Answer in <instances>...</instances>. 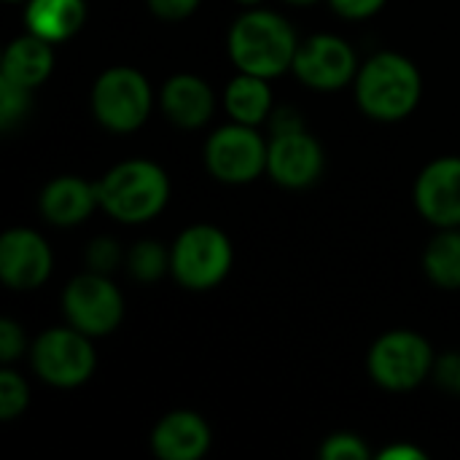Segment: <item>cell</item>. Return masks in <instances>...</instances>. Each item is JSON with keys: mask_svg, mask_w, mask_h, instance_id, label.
Returning <instances> with one entry per match:
<instances>
[{"mask_svg": "<svg viewBox=\"0 0 460 460\" xmlns=\"http://www.w3.org/2000/svg\"><path fill=\"white\" fill-rule=\"evenodd\" d=\"M92 108L102 127L132 132L151 113V86L135 67H111L92 89Z\"/></svg>", "mask_w": 460, "mask_h": 460, "instance_id": "cell-5", "label": "cell"}, {"mask_svg": "<svg viewBox=\"0 0 460 460\" xmlns=\"http://www.w3.org/2000/svg\"><path fill=\"white\" fill-rule=\"evenodd\" d=\"M296 49L294 27L272 11H248L229 32V57L237 70L261 78H275L294 67Z\"/></svg>", "mask_w": 460, "mask_h": 460, "instance_id": "cell-1", "label": "cell"}, {"mask_svg": "<svg viewBox=\"0 0 460 460\" xmlns=\"http://www.w3.org/2000/svg\"><path fill=\"white\" fill-rule=\"evenodd\" d=\"M30 92L8 78H0V127L8 129L30 111Z\"/></svg>", "mask_w": 460, "mask_h": 460, "instance_id": "cell-22", "label": "cell"}, {"mask_svg": "<svg viewBox=\"0 0 460 460\" xmlns=\"http://www.w3.org/2000/svg\"><path fill=\"white\" fill-rule=\"evenodd\" d=\"M100 208H105L113 218L127 224H140L154 218L167 197L170 181L164 170L146 159H129L116 164L100 183H97Z\"/></svg>", "mask_w": 460, "mask_h": 460, "instance_id": "cell-3", "label": "cell"}, {"mask_svg": "<svg viewBox=\"0 0 460 460\" xmlns=\"http://www.w3.org/2000/svg\"><path fill=\"white\" fill-rule=\"evenodd\" d=\"M51 67H54V54H51L49 40L30 32L24 38H16L5 49L0 78H8L24 89H35L49 78Z\"/></svg>", "mask_w": 460, "mask_h": 460, "instance_id": "cell-17", "label": "cell"}, {"mask_svg": "<svg viewBox=\"0 0 460 460\" xmlns=\"http://www.w3.org/2000/svg\"><path fill=\"white\" fill-rule=\"evenodd\" d=\"M172 261V256H167L164 245L156 240H143L129 251V272L137 280H156L167 272V264Z\"/></svg>", "mask_w": 460, "mask_h": 460, "instance_id": "cell-21", "label": "cell"}, {"mask_svg": "<svg viewBox=\"0 0 460 460\" xmlns=\"http://www.w3.org/2000/svg\"><path fill=\"white\" fill-rule=\"evenodd\" d=\"M100 205L97 183H86L75 175L54 178L40 194V213L54 226H75Z\"/></svg>", "mask_w": 460, "mask_h": 460, "instance_id": "cell-15", "label": "cell"}, {"mask_svg": "<svg viewBox=\"0 0 460 460\" xmlns=\"http://www.w3.org/2000/svg\"><path fill=\"white\" fill-rule=\"evenodd\" d=\"M119 261H121V251H119V245H116L113 240H108V237H100V240H94V243L86 248V264H89L92 272L108 275V272H113V270L119 267Z\"/></svg>", "mask_w": 460, "mask_h": 460, "instance_id": "cell-25", "label": "cell"}, {"mask_svg": "<svg viewBox=\"0 0 460 460\" xmlns=\"http://www.w3.org/2000/svg\"><path fill=\"white\" fill-rule=\"evenodd\" d=\"M423 267L439 288H460V232L445 229L437 234L426 248Z\"/></svg>", "mask_w": 460, "mask_h": 460, "instance_id": "cell-20", "label": "cell"}, {"mask_svg": "<svg viewBox=\"0 0 460 460\" xmlns=\"http://www.w3.org/2000/svg\"><path fill=\"white\" fill-rule=\"evenodd\" d=\"M84 19H86L84 0H30L24 11L27 30L49 43H59L75 35Z\"/></svg>", "mask_w": 460, "mask_h": 460, "instance_id": "cell-18", "label": "cell"}, {"mask_svg": "<svg viewBox=\"0 0 460 460\" xmlns=\"http://www.w3.org/2000/svg\"><path fill=\"white\" fill-rule=\"evenodd\" d=\"M321 458L326 460H364L369 458V447L356 434H334L321 447Z\"/></svg>", "mask_w": 460, "mask_h": 460, "instance_id": "cell-24", "label": "cell"}, {"mask_svg": "<svg viewBox=\"0 0 460 460\" xmlns=\"http://www.w3.org/2000/svg\"><path fill=\"white\" fill-rule=\"evenodd\" d=\"M62 307L70 326L89 337L111 334L124 315V299L119 288L108 280V275L100 272L78 275L75 280H70L62 296Z\"/></svg>", "mask_w": 460, "mask_h": 460, "instance_id": "cell-8", "label": "cell"}, {"mask_svg": "<svg viewBox=\"0 0 460 460\" xmlns=\"http://www.w3.org/2000/svg\"><path fill=\"white\" fill-rule=\"evenodd\" d=\"M329 3L340 16L348 19H367L385 5V0H329Z\"/></svg>", "mask_w": 460, "mask_h": 460, "instance_id": "cell-28", "label": "cell"}, {"mask_svg": "<svg viewBox=\"0 0 460 460\" xmlns=\"http://www.w3.org/2000/svg\"><path fill=\"white\" fill-rule=\"evenodd\" d=\"M264 140L248 124L221 127L205 146L208 170L224 183H251L261 170H267Z\"/></svg>", "mask_w": 460, "mask_h": 460, "instance_id": "cell-9", "label": "cell"}, {"mask_svg": "<svg viewBox=\"0 0 460 460\" xmlns=\"http://www.w3.org/2000/svg\"><path fill=\"white\" fill-rule=\"evenodd\" d=\"M415 202L431 224L442 229L460 226V156L437 159L420 172Z\"/></svg>", "mask_w": 460, "mask_h": 460, "instance_id": "cell-12", "label": "cell"}, {"mask_svg": "<svg viewBox=\"0 0 460 460\" xmlns=\"http://www.w3.org/2000/svg\"><path fill=\"white\" fill-rule=\"evenodd\" d=\"M294 73L313 89H340L356 73V54L337 35H313L296 49Z\"/></svg>", "mask_w": 460, "mask_h": 460, "instance_id": "cell-11", "label": "cell"}, {"mask_svg": "<svg viewBox=\"0 0 460 460\" xmlns=\"http://www.w3.org/2000/svg\"><path fill=\"white\" fill-rule=\"evenodd\" d=\"M420 89L423 84L418 67L396 51L375 54L361 67L356 81L361 111L377 121H399L410 116L420 100Z\"/></svg>", "mask_w": 460, "mask_h": 460, "instance_id": "cell-2", "label": "cell"}, {"mask_svg": "<svg viewBox=\"0 0 460 460\" xmlns=\"http://www.w3.org/2000/svg\"><path fill=\"white\" fill-rule=\"evenodd\" d=\"M434 380L442 391L460 396V353H445L434 361Z\"/></svg>", "mask_w": 460, "mask_h": 460, "instance_id": "cell-26", "label": "cell"}, {"mask_svg": "<svg viewBox=\"0 0 460 460\" xmlns=\"http://www.w3.org/2000/svg\"><path fill=\"white\" fill-rule=\"evenodd\" d=\"M267 170L280 186H313L323 170V148L310 132H305V127L275 132L267 148Z\"/></svg>", "mask_w": 460, "mask_h": 460, "instance_id": "cell-10", "label": "cell"}, {"mask_svg": "<svg viewBox=\"0 0 460 460\" xmlns=\"http://www.w3.org/2000/svg\"><path fill=\"white\" fill-rule=\"evenodd\" d=\"M237 3H243V5H256V3H261V0H237Z\"/></svg>", "mask_w": 460, "mask_h": 460, "instance_id": "cell-32", "label": "cell"}, {"mask_svg": "<svg viewBox=\"0 0 460 460\" xmlns=\"http://www.w3.org/2000/svg\"><path fill=\"white\" fill-rule=\"evenodd\" d=\"M224 105H226V111H229V116L234 121L256 127L264 116H270V108H272V94H270L267 78L240 73L226 86Z\"/></svg>", "mask_w": 460, "mask_h": 460, "instance_id": "cell-19", "label": "cell"}, {"mask_svg": "<svg viewBox=\"0 0 460 460\" xmlns=\"http://www.w3.org/2000/svg\"><path fill=\"white\" fill-rule=\"evenodd\" d=\"M288 3H296V5H310V3H315V0H288Z\"/></svg>", "mask_w": 460, "mask_h": 460, "instance_id": "cell-31", "label": "cell"}, {"mask_svg": "<svg viewBox=\"0 0 460 460\" xmlns=\"http://www.w3.org/2000/svg\"><path fill=\"white\" fill-rule=\"evenodd\" d=\"M434 369L431 345L415 332H391L380 337L369 353V372L388 391H410Z\"/></svg>", "mask_w": 460, "mask_h": 460, "instance_id": "cell-6", "label": "cell"}, {"mask_svg": "<svg viewBox=\"0 0 460 460\" xmlns=\"http://www.w3.org/2000/svg\"><path fill=\"white\" fill-rule=\"evenodd\" d=\"M24 407H27V383L16 372L3 369L0 372V418L13 420L19 412H24Z\"/></svg>", "mask_w": 460, "mask_h": 460, "instance_id": "cell-23", "label": "cell"}, {"mask_svg": "<svg viewBox=\"0 0 460 460\" xmlns=\"http://www.w3.org/2000/svg\"><path fill=\"white\" fill-rule=\"evenodd\" d=\"M380 458H383V460H394V458L423 460V458H426V456H423L420 450H415V447H407V445H402V447H391V450L380 453Z\"/></svg>", "mask_w": 460, "mask_h": 460, "instance_id": "cell-30", "label": "cell"}, {"mask_svg": "<svg viewBox=\"0 0 460 460\" xmlns=\"http://www.w3.org/2000/svg\"><path fill=\"white\" fill-rule=\"evenodd\" d=\"M154 453L162 460H197L210 447V429L197 412H170L151 434Z\"/></svg>", "mask_w": 460, "mask_h": 460, "instance_id": "cell-14", "label": "cell"}, {"mask_svg": "<svg viewBox=\"0 0 460 460\" xmlns=\"http://www.w3.org/2000/svg\"><path fill=\"white\" fill-rule=\"evenodd\" d=\"M51 272L46 240L30 229H11L0 237V278L16 291L38 288Z\"/></svg>", "mask_w": 460, "mask_h": 460, "instance_id": "cell-13", "label": "cell"}, {"mask_svg": "<svg viewBox=\"0 0 460 460\" xmlns=\"http://www.w3.org/2000/svg\"><path fill=\"white\" fill-rule=\"evenodd\" d=\"M162 108L167 119L175 121L178 127H202L213 116V92L202 78L181 73L164 84Z\"/></svg>", "mask_w": 460, "mask_h": 460, "instance_id": "cell-16", "label": "cell"}, {"mask_svg": "<svg viewBox=\"0 0 460 460\" xmlns=\"http://www.w3.org/2000/svg\"><path fill=\"white\" fill-rule=\"evenodd\" d=\"M32 367L46 383L57 388L86 383L94 372V350L89 334L78 332L75 326L49 329L32 345Z\"/></svg>", "mask_w": 460, "mask_h": 460, "instance_id": "cell-7", "label": "cell"}, {"mask_svg": "<svg viewBox=\"0 0 460 460\" xmlns=\"http://www.w3.org/2000/svg\"><path fill=\"white\" fill-rule=\"evenodd\" d=\"M148 5L162 19H186L197 11L199 0H148Z\"/></svg>", "mask_w": 460, "mask_h": 460, "instance_id": "cell-29", "label": "cell"}, {"mask_svg": "<svg viewBox=\"0 0 460 460\" xmlns=\"http://www.w3.org/2000/svg\"><path fill=\"white\" fill-rule=\"evenodd\" d=\"M232 267V245L216 226L199 224L186 229L172 245V272L181 286L208 291L218 286Z\"/></svg>", "mask_w": 460, "mask_h": 460, "instance_id": "cell-4", "label": "cell"}, {"mask_svg": "<svg viewBox=\"0 0 460 460\" xmlns=\"http://www.w3.org/2000/svg\"><path fill=\"white\" fill-rule=\"evenodd\" d=\"M24 350V334L13 321H0V358L3 364H11L22 356Z\"/></svg>", "mask_w": 460, "mask_h": 460, "instance_id": "cell-27", "label": "cell"}]
</instances>
